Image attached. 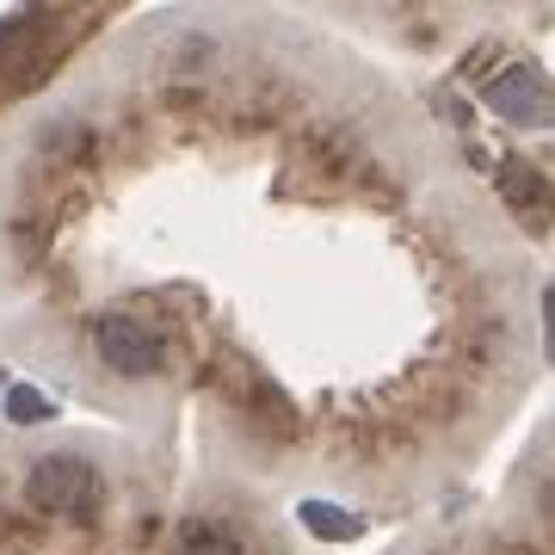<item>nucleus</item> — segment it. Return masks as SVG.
Here are the masks:
<instances>
[{
    "label": "nucleus",
    "instance_id": "3",
    "mask_svg": "<svg viewBox=\"0 0 555 555\" xmlns=\"http://www.w3.org/2000/svg\"><path fill=\"white\" fill-rule=\"evenodd\" d=\"M488 100H494L500 118H513V124H550L555 118V93H550V80L537 75V68H506V75L488 87Z\"/></svg>",
    "mask_w": 555,
    "mask_h": 555
},
{
    "label": "nucleus",
    "instance_id": "1",
    "mask_svg": "<svg viewBox=\"0 0 555 555\" xmlns=\"http://www.w3.org/2000/svg\"><path fill=\"white\" fill-rule=\"evenodd\" d=\"M100 469L75 451H50L31 463V476H25V500L43 506V513H93V500H100Z\"/></svg>",
    "mask_w": 555,
    "mask_h": 555
},
{
    "label": "nucleus",
    "instance_id": "7",
    "mask_svg": "<svg viewBox=\"0 0 555 555\" xmlns=\"http://www.w3.org/2000/svg\"><path fill=\"white\" fill-rule=\"evenodd\" d=\"M543 315H550V352H555V284H550V302H543Z\"/></svg>",
    "mask_w": 555,
    "mask_h": 555
},
{
    "label": "nucleus",
    "instance_id": "5",
    "mask_svg": "<svg viewBox=\"0 0 555 555\" xmlns=\"http://www.w3.org/2000/svg\"><path fill=\"white\" fill-rule=\"evenodd\" d=\"M302 518H309L321 537H358V518L334 513V506H321V500H309V506H302Z\"/></svg>",
    "mask_w": 555,
    "mask_h": 555
},
{
    "label": "nucleus",
    "instance_id": "6",
    "mask_svg": "<svg viewBox=\"0 0 555 555\" xmlns=\"http://www.w3.org/2000/svg\"><path fill=\"white\" fill-rule=\"evenodd\" d=\"M13 420H50V401L38 389H13Z\"/></svg>",
    "mask_w": 555,
    "mask_h": 555
},
{
    "label": "nucleus",
    "instance_id": "2",
    "mask_svg": "<svg viewBox=\"0 0 555 555\" xmlns=\"http://www.w3.org/2000/svg\"><path fill=\"white\" fill-rule=\"evenodd\" d=\"M93 346H100V358L118 377H155L160 364H167V339L142 315H124V309L93 321Z\"/></svg>",
    "mask_w": 555,
    "mask_h": 555
},
{
    "label": "nucleus",
    "instance_id": "4",
    "mask_svg": "<svg viewBox=\"0 0 555 555\" xmlns=\"http://www.w3.org/2000/svg\"><path fill=\"white\" fill-rule=\"evenodd\" d=\"M500 192H506V204H518V210H543V204H555L550 179L531 173L525 160H506V167H500Z\"/></svg>",
    "mask_w": 555,
    "mask_h": 555
}]
</instances>
